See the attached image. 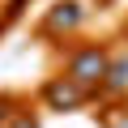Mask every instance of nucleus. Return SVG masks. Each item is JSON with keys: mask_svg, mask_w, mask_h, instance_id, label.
Segmentation results:
<instances>
[{"mask_svg": "<svg viewBox=\"0 0 128 128\" xmlns=\"http://www.w3.org/2000/svg\"><path fill=\"white\" fill-rule=\"evenodd\" d=\"M102 77H107V56H102L98 47H86V51H77V56L68 60V81H77L81 90L98 86Z\"/></svg>", "mask_w": 128, "mask_h": 128, "instance_id": "1", "label": "nucleus"}, {"mask_svg": "<svg viewBox=\"0 0 128 128\" xmlns=\"http://www.w3.org/2000/svg\"><path fill=\"white\" fill-rule=\"evenodd\" d=\"M81 94H86V90H81L77 81H68V77L47 86V102H51V107H77V102H81Z\"/></svg>", "mask_w": 128, "mask_h": 128, "instance_id": "2", "label": "nucleus"}, {"mask_svg": "<svg viewBox=\"0 0 128 128\" xmlns=\"http://www.w3.org/2000/svg\"><path fill=\"white\" fill-rule=\"evenodd\" d=\"M77 22H81V4H77V0L56 4V9H51V17H47V26H51V30H73Z\"/></svg>", "mask_w": 128, "mask_h": 128, "instance_id": "3", "label": "nucleus"}, {"mask_svg": "<svg viewBox=\"0 0 128 128\" xmlns=\"http://www.w3.org/2000/svg\"><path fill=\"white\" fill-rule=\"evenodd\" d=\"M102 81H107V90H124V86H128V56L115 60V64H107V77H102Z\"/></svg>", "mask_w": 128, "mask_h": 128, "instance_id": "4", "label": "nucleus"}, {"mask_svg": "<svg viewBox=\"0 0 128 128\" xmlns=\"http://www.w3.org/2000/svg\"><path fill=\"white\" fill-rule=\"evenodd\" d=\"M111 128H128V111H124V115H120V120H115Z\"/></svg>", "mask_w": 128, "mask_h": 128, "instance_id": "5", "label": "nucleus"}, {"mask_svg": "<svg viewBox=\"0 0 128 128\" xmlns=\"http://www.w3.org/2000/svg\"><path fill=\"white\" fill-rule=\"evenodd\" d=\"M13 128H38V124H34V120H17Z\"/></svg>", "mask_w": 128, "mask_h": 128, "instance_id": "6", "label": "nucleus"}]
</instances>
